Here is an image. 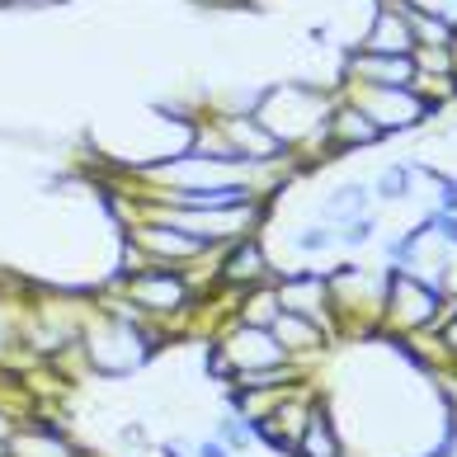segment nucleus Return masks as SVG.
<instances>
[{
    "label": "nucleus",
    "instance_id": "9b49d317",
    "mask_svg": "<svg viewBox=\"0 0 457 457\" xmlns=\"http://www.w3.org/2000/svg\"><path fill=\"white\" fill-rule=\"evenodd\" d=\"M359 47H368V53H392V57L415 53V33H411V20H405V0H378V5H372V20L363 29Z\"/></svg>",
    "mask_w": 457,
    "mask_h": 457
},
{
    "label": "nucleus",
    "instance_id": "412c9836",
    "mask_svg": "<svg viewBox=\"0 0 457 457\" xmlns=\"http://www.w3.org/2000/svg\"><path fill=\"white\" fill-rule=\"evenodd\" d=\"M434 236H438L448 250H457V212H438V208H434Z\"/></svg>",
    "mask_w": 457,
    "mask_h": 457
},
{
    "label": "nucleus",
    "instance_id": "a211bd4d",
    "mask_svg": "<svg viewBox=\"0 0 457 457\" xmlns=\"http://www.w3.org/2000/svg\"><path fill=\"white\" fill-rule=\"evenodd\" d=\"M212 438H217V444H227L236 457L255 448V429H250V420H245V415H231V411L217 420V434H212Z\"/></svg>",
    "mask_w": 457,
    "mask_h": 457
},
{
    "label": "nucleus",
    "instance_id": "dca6fc26",
    "mask_svg": "<svg viewBox=\"0 0 457 457\" xmlns=\"http://www.w3.org/2000/svg\"><path fill=\"white\" fill-rule=\"evenodd\" d=\"M287 245H293L297 255H326V250H335V227H326V222H302V227H293Z\"/></svg>",
    "mask_w": 457,
    "mask_h": 457
},
{
    "label": "nucleus",
    "instance_id": "5701e85b",
    "mask_svg": "<svg viewBox=\"0 0 457 457\" xmlns=\"http://www.w3.org/2000/svg\"><path fill=\"white\" fill-rule=\"evenodd\" d=\"M156 457H194V453L184 448L179 438H165V444H156Z\"/></svg>",
    "mask_w": 457,
    "mask_h": 457
},
{
    "label": "nucleus",
    "instance_id": "393cba45",
    "mask_svg": "<svg viewBox=\"0 0 457 457\" xmlns=\"http://www.w3.org/2000/svg\"><path fill=\"white\" fill-rule=\"evenodd\" d=\"M0 457H5V444H0Z\"/></svg>",
    "mask_w": 457,
    "mask_h": 457
},
{
    "label": "nucleus",
    "instance_id": "b1692460",
    "mask_svg": "<svg viewBox=\"0 0 457 457\" xmlns=\"http://www.w3.org/2000/svg\"><path fill=\"white\" fill-rule=\"evenodd\" d=\"M38 5H71V0H38Z\"/></svg>",
    "mask_w": 457,
    "mask_h": 457
},
{
    "label": "nucleus",
    "instance_id": "1a4fd4ad",
    "mask_svg": "<svg viewBox=\"0 0 457 457\" xmlns=\"http://www.w3.org/2000/svg\"><path fill=\"white\" fill-rule=\"evenodd\" d=\"M274 293H278V302H283V312L312 316V320H320V326L335 330V302H330L326 269H278Z\"/></svg>",
    "mask_w": 457,
    "mask_h": 457
},
{
    "label": "nucleus",
    "instance_id": "423d86ee",
    "mask_svg": "<svg viewBox=\"0 0 457 457\" xmlns=\"http://www.w3.org/2000/svg\"><path fill=\"white\" fill-rule=\"evenodd\" d=\"M212 345L222 349V359L231 363V378H250V372L293 363L287 349L274 340L269 326H245V320H227L222 330H212Z\"/></svg>",
    "mask_w": 457,
    "mask_h": 457
},
{
    "label": "nucleus",
    "instance_id": "4468645a",
    "mask_svg": "<svg viewBox=\"0 0 457 457\" xmlns=\"http://www.w3.org/2000/svg\"><path fill=\"white\" fill-rule=\"evenodd\" d=\"M415 184H420L415 165H411V161H392V165H382V170L372 175L368 189H372V203H386V208H396V203H411Z\"/></svg>",
    "mask_w": 457,
    "mask_h": 457
},
{
    "label": "nucleus",
    "instance_id": "f3484780",
    "mask_svg": "<svg viewBox=\"0 0 457 457\" xmlns=\"http://www.w3.org/2000/svg\"><path fill=\"white\" fill-rule=\"evenodd\" d=\"M378 241V212H368V217H353V222H345V227H335V250H363V245H372Z\"/></svg>",
    "mask_w": 457,
    "mask_h": 457
},
{
    "label": "nucleus",
    "instance_id": "f8f14e48",
    "mask_svg": "<svg viewBox=\"0 0 457 457\" xmlns=\"http://www.w3.org/2000/svg\"><path fill=\"white\" fill-rule=\"evenodd\" d=\"M269 330H274V340L287 349V359H297V363H307V368L335 345V330L330 326H320V320H312V316H297V312H278V320Z\"/></svg>",
    "mask_w": 457,
    "mask_h": 457
},
{
    "label": "nucleus",
    "instance_id": "6ab92c4d",
    "mask_svg": "<svg viewBox=\"0 0 457 457\" xmlns=\"http://www.w3.org/2000/svg\"><path fill=\"white\" fill-rule=\"evenodd\" d=\"M434 345H438V353H444V363H457V297H448V312L434 330Z\"/></svg>",
    "mask_w": 457,
    "mask_h": 457
},
{
    "label": "nucleus",
    "instance_id": "9d476101",
    "mask_svg": "<svg viewBox=\"0 0 457 457\" xmlns=\"http://www.w3.org/2000/svg\"><path fill=\"white\" fill-rule=\"evenodd\" d=\"M76 438L66 425H57L53 415H24L5 438V457H76Z\"/></svg>",
    "mask_w": 457,
    "mask_h": 457
},
{
    "label": "nucleus",
    "instance_id": "ddd939ff",
    "mask_svg": "<svg viewBox=\"0 0 457 457\" xmlns=\"http://www.w3.org/2000/svg\"><path fill=\"white\" fill-rule=\"evenodd\" d=\"M368 212H372V189L363 179H345V184H335L330 194H320L316 222L345 227V222H353V217H368Z\"/></svg>",
    "mask_w": 457,
    "mask_h": 457
},
{
    "label": "nucleus",
    "instance_id": "6e6552de",
    "mask_svg": "<svg viewBox=\"0 0 457 457\" xmlns=\"http://www.w3.org/2000/svg\"><path fill=\"white\" fill-rule=\"evenodd\" d=\"M386 142V132L372 123V118L353 104V99L345 95H335V109L326 118V137H320V146L312 151V156L320 161H345V156H359V151H372V146H382Z\"/></svg>",
    "mask_w": 457,
    "mask_h": 457
},
{
    "label": "nucleus",
    "instance_id": "0eeeda50",
    "mask_svg": "<svg viewBox=\"0 0 457 457\" xmlns=\"http://www.w3.org/2000/svg\"><path fill=\"white\" fill-rule=\"evenodd\" d=\"M217 287H227V293H250V287H264L278 278V264H274V250H269L264 231L255 236H241V241H231L217 250Z\"/></svg>",
    "mask_w": 457,
    "mask_h": 457
},
{
    "label": "nucleus",
    "instance_id": "2eb2a0df",
    "mask_svg": "<svg viewBox=\"0 0 457 457\" xmlns=\"http://www.w3.org/2000/svg\"><path fill=\"white\" fill-rule=\"evenodd\" d=\"M278 312H283V302L274 293V283H264V287H250V293L236 297L231 320H245V326H274Z\"/></svg>",
    "mask_w": 457,
    "mask_h": 457
},
{
    "label": "nucleus",
    "instance_id": "f03ea898",
    "mask_svg": "<svg viewBox=\"0 0 457 457\" xmlns=\"http://www.w3.org/2000/svg\"><path fill=\"white\" fill-rule=\"evenodd\" d=\"M109 287V293H118L128 302L137 316L156 320V326H179V320L198 316V302L208 287L194 283L189 274H179V269H165V264H142V269H113V274L99 283Z\"/></svg>",
    "mask_w": 457,
    "mask_h": 457
},
{
    "label": "nucleus",
    "instance_id": "a878e982",
    "mask_svg": "<svg viewBox=\"0 0 457 457\" xmlns=\"http://www.w3.org/2000/svg\"><path fill=\"white\" fill-rule=\"evenodd\" d=\"M76 457H86V453H76Z\"/></svg>",
    "mask_w": 457,
    "mask_h": 457
},
{
    "label": "nucleus",
    "instance_id": "4be33fe9",
    "mask_svg": "<svg viewBox=\"0 0 457 457\" xmlns=\"http://www.w3.org/2000/svg\"><path fill=\"white\" fill-rule=\"evenodd\" d=\"M194 457H236L227 444H217V438H203V444L194 448Z\"/></svg>",
    "mask_w": 457,
    "mask_h": 457
},
{
    "label": "nucleus",
    "instance_id": "f257e3e1",
    "mask_svg": "<svg viewBox=\"0 0 457 457\" xmlns=\"http://www.w3.org/2000/svg\"><path fill=\"white\" fill-rule=\"evenodd\" d=\"M335 109V90L326 80H274L260 90L255 118L287 151H316L326 137V118Z\"/></svg>",
    "mask_w": 457,
    "mask_h": 457
},
{
    "label": "nucleus",
    "instance_id": "39448f33",
    "mask_svg": "<svg viewBox=\"0 0 457 457\" xmlns=\"http://www.w3.org/2000/svg\"><path fill=\"white\" fill-rule=\"evenodd\" d=\"M123 241L137 250L146 264H165V269H179V274H189V269L217 260V245L198 241V236H189V231H175L165 222H151V217L123 227Z\"/></svg>",
    "mask_w": 457,
    "mask_h": 457
},
{
    "label": "nucleus",
    "instance_id": "7ed1b4c3",
    "mask_svg": "<svg viewBox=\"0 0 457 457\" xmlns=\"http://www.w3.org/2000/svg\"><path fill=\"white\" fill-rule=\"evenodd\" d=\"M386 269V283H382V330H396V335H434L438 320L448 312V293L429 278L411 274V269Z\"/></svg>",
    "mask_w": 457,
    "mask_h": 457
},
{
    "label": "nucleus",
    "instance_id": "aec40b11",
    "mask_svg": "<svg viewBox=\"0 0 457 457\" xmlns=\"http://www.w3.org/2000/svg\"><path fill=\"white\" fill-rule=\"evenodd\" d=\"M405 5L429 14V20H438V24H448V29H457V0H405Z\"/></svg>",
    "mask_w": 457,
    "mask_h": 457
},
{
    "label": "nucleus",
    "instance_id": "20e7f679",
    "mask_svg": "<svg viewBox=\"0 0 457 457\" xmlns=\"http://www.w3.org/2000/svg\"><path fill=\"white\" fill-rule=\"evenodd\" d=\"M335 95L353 99V104L386 132V142L405 137V132L425 128V123H434V118L444 113L438 104H429V99H420L411 86H340Z\"/></svg>",
    "mask_w": 457,
    "mask_h": 457
}]
</instances>
